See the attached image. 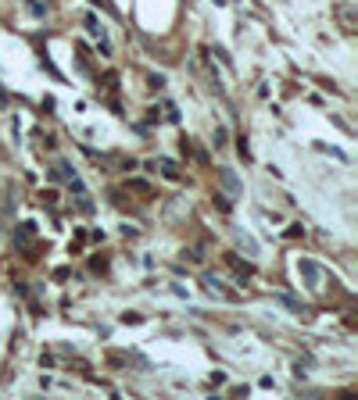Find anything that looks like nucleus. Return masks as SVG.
Masks as SVG:
<instances>
[{
  "label": "nucleus",
  "instance_id": "f257e3e1",
  "mask_svg": "<svg viewBox=\"0 0 358 400\" xmlns=\"http://www.w3.org/2000/svg\"><path fill=\"white\" fill-rule=\"evenodd\" d=\"M301 271L312 279V286H319V265H312V261H301Z\"/></svg>",
  "mask_w": 358,
  "mask_h": 400
}]
</instances>
